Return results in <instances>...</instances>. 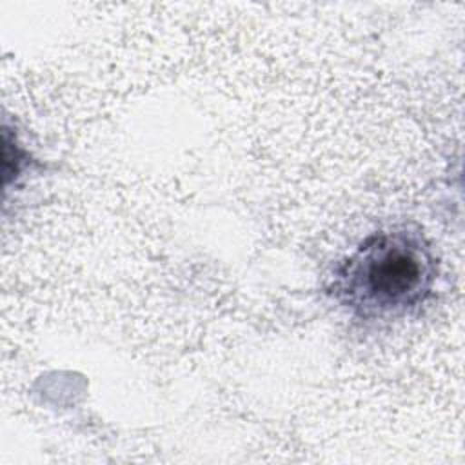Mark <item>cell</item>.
<instances>
[{"mask_svg": "<svg viewBox=\"0 0 465 465\" xmlns=\"http://www.w3.org/2000/svg\"><path fill=\"white\" fill-rule=\"evenodd\" d=\"M440 260L414 223L367 234L334 269L327 294L352 320L385 325L416 316L432 298Z\"/></svg>", "mask_w": 465, "mask_h": 465, "instance_id": "6da1fadb", "label": "cell"}]
</instances>
